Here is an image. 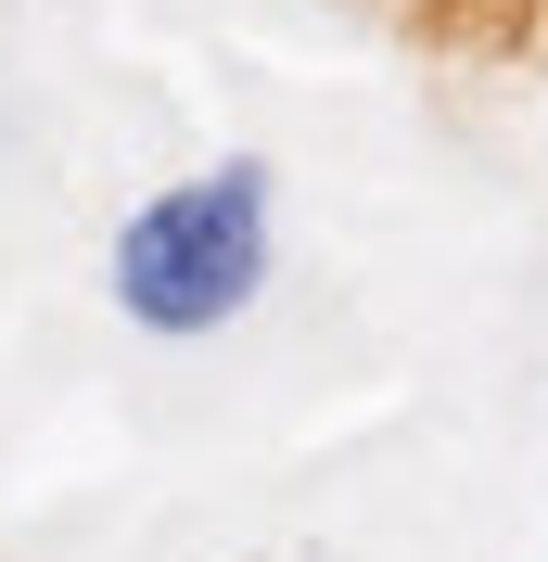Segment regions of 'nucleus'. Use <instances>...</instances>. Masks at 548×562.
Segmentation results:
<instances>
[{
    "instance_id": "nucleus-1",
    "label": "nucleus",
    "mask_w": 548,
    "mask_h": 562,
    "mask_svg": "<svg viewBox=\"0 0 548 562\" xmlns=\"http://www.w3.org/2000/svg\"><path fill=\"white\" fill-rule=\"evenodd\" d=\"M269 256H281L269 167L230 154V167H192V179H167L153 205H128L103 281H115V307H128L140 333L192 346V333H230V319L269 294Z\"/></svg>"
}]
</instances>
